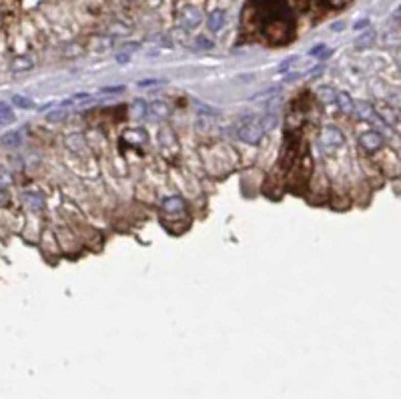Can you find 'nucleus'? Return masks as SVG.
I'll list each match as a JSON object with an SVG mask.
<instances>
[{
	"label": "nucleus",
	"mask_w": 401,
	"mask_h": 399,
	"mask_svg": "<svg viewBox=\"0 0 401 399\" xmlns=\"http://www.w3.org/2000/svg\"><path fill=\"white\" fill-rule=\"evenodd\" d=\"M357 115L363 118V120H369V122H381V117L375 115L373 107L367 104V102H357Z\"/></svg>",
	"instance_id": "obj_10"
},
{
	"label": "nucleus",
	"mask_w": 401,
	"mask_h": 399,
	"mask_svg": "<svg viewBox=\"0 0 401 399\" xmlns=\"http://www.w3.org/2000/svg\"><path fill=\"white\" fill-rule=\"evenodd\" d=\"M34 67H36V58H34L32 54H23V56H16V58H12V62H10V71L16 72V74L32 71Z\"/></svg>",
	"instance_id": "obj_5"
},
{
	"label": "nucleus",
	"mask_w": 401,
	"mask_h": 399,
	"mask_svg": "<svg viewBox=\"0 0 401 399\" xmlns=\"http://www.w3.org/2000/svg\"><path fill=\"white\" fill-rule=\"evenodd\" d=\"M343 28H345V24L343 23H335L333 26H331V30H335V32H341Z\"/></svg>",
	"instance_id": "obj_33"
},
{
	"label": "nucleus",
	"mask_w": 401,
	"mask_h": 399,
	"mask_svg": "<svg viewBox=\"0 0 401 399\" xmlns=\"http://www.w3.org/2000/svg\"><path fill=\"white\" fill-rule=\"evenodd\" d=\"M337 107H339V111L345 113V115H351L353 111H357V102H355L353 98L345 93V91L337 93Z\"/></svg>",
	"instance_id": "obj_8"
},
{
	"label": "nucleus",
	"mask_w": 401,
	"mask_h": 399,
	"mask_svg": "<svg viewBox=\"0 0 401 399\" xmlns=\"http://www.w3.org/2000/svg\"><path fill=\"white\" fill-rule=\"evenodd\" d=\"M78 54H82V47L76 45V43H71V45H67V47L62 48V56L65 58H74Z\"/></svg>",
	"instance_id": "obj_19"
},
{
	"label": "nucleus",
	"mask_w": 401,
	"mask_h": 399,
	"mask_svg": "<svg viewBox=\"0 0 401 399\" xmlns=\"http://www.w3.org/2000/svg\"><path fill=\"white\" fill-rule=\"evenodd\" d=\"M65 146L71 151V153H80L85 149V137L80 133H72L65 139Z\"/></svg>",
	"instance_id": "obj_12"
},
{
	"label": "nucleus",
	"mask_w": 401,
	"mask_h": 399,
	"mask_svg": "<svg viewBox=\"0 0 401 399\" xmlns=\"http://www.w3.org/2000/svg\"><path fill=\"white\" fill-rule=\"evenodd\" d=\"M311 54H313V56H319L321 60H325V58L331 54V50L325 47V45H317V47L311 48Z\"/></svg>",
	"instance_id": "obj_25"
},
{
	"label": "nucleus",
	"mask_w": 401,
	"mask_h": 399,
	"mask_svg": "<svg viewBox=\"0 0 401 399\" xmlns=\"http://www.w3.org/2000/svg\"><path fill=\"white\" fill-rule=\"evenodd\" d=\"M179 18H181V24H183L185 28H197V26H201V23H203V14H201V10L195 8V6L183 8L181 14H179Z\"/></svg>",
	"instance_id": "obj_3"
},
{
	"label": "nucleus",
	"mask_w": 401,
	"mask_h": 399,
	"mask_svg": "<svg viewBox=\"0 0 401 399\" xmlns=\"http://www.w3.org/2000/svg\"><path fill=\"white\" fill-rule=\"evenodd\" d=\"M122 139L129 142V144L141 146V144L146 142V131H144V129H129V131H124Z\"/></svg>",
	"instance_id": "obj_7"
},
{
	"label": "nucleus",
	"mask_w": 401,
	"mask_h": 399,
	"mask_svg": "<svg viewBox=\"0 0 401 399\" xmlns=\"http://www.w3.org/2000/svg\"><path fill=\"white\" fill-rule=\"evenodd\" d=\"M209 30L211 32H219L223 26H225V10H221V8H217V10H213L211 14H209Z\"/></svg>",
	"instance_id": "obj_11"
},
{
	"label": "nucleus",
	"mask_w": 401,
	"mask_h": 399,
	"mask_svg": "<svg viewBox=\"0 0 401 399\" xmlns=\"http://www.w3.org/2000/svg\"><path fill=\"white\" fill-rule=\"evenodd\" d=\"M195 45H197L199 48H213V43L209 40V38H205V36H197Z\"/></svg>",
	"instance_id": "obj_28"
},
{
	"label": "nucleus",
	"mask_w": 401,
	"mask_h": 399,
	"mask_svg": "<svg viewBox=\"0 0 401 399\" xmlns=\"http://www.w3.org/2000/svg\"><path fill=\"white\" fill-rule=\"evenodd\" d=\"M23 142V133L20 131H10V133H6L4 137H2V144L4 146H18Z\"/></svg>",
	"instance_id": "obj_14"
},
{
	"label": "nucleus",
	"mask_w": 401,
	"mask_h": 399,
	"mask_svg": "<svg viewBox=\"0 0 401 399\" xmlns=\"http://www.w3.org/2000/svg\"><path fill=\"white\" fill-rule=\"evenodd\" d=\"M165 80H157V78H149V80H139V87H153V85H161Z\"/></svg>",
	"instance_id": "obj_31"
},
{
	"label": "nucleus",
	"mask_w": 401,
	"mask_h": 399,
	"mask_svg": "<svg viewBox=\"0 0 401 399\" xmlns=\"http://www.w3.org/2000/svg\"><path fill=\"white\" fill-rule=\"evenodd\" d=\"M113 47H115V36L111 34H98L91 40V50L95 52H109Z\"/></svg>",
	"instance_id": "obj_6"
},
{
	"label": "nucleus",
	"mask_w": 401,
	"mask_h": 399,
	"mask_svg": "<svg viewBox=\"0 0 401 399\" xmlns=\"http://www.w3.org/2000/svg\"><path fill=\"white\" fill-rule=\"evenodd\" d=\"M151 111V107L144 102V100H135V104H133V113H135V117L137 118H142L146 113Z\"/></svg>",
	"instance_id": "obj_22"
},
{
	"label": "nucleus",
	"mask_w": 401,
	"mask_h": 399,
	"mask_svg": "<svg viewBox=\"0 0 401 399\" xmlns=\"http://www.w3.org/2000/svg\"><path fill=\"white\" fill-rule=\"evenodd\" d=\"M369 26V18H361V20H357L353 24V30H363V28H367Z\"/></svg>",
	"instance_id": "obj_30"
},
{
	"label": "nucleus",
	"mask_w": 401,
	"mask_h": 399,
	"mask_svg": "<svg viewBox=\"0 0 401 399\" xmlns=\"http://www.w3.org/2000/svg\"><path fill=\"white\" fill-rule=\"evenodd\" d=\"M124 91V87L122 85H118V87H107V89H102L100 94H118Z\"/></svg>",
	"instance_id": "obj_29"
},
{
	"label": "nucleus",
	"mask_w": 401,
	"mask_h": 399,
	"mask_svg": "<svg viewBox=\"0 0 401 399\" xmlns=\"http://www.w3.org/2000/svg\"><path fill=\"white\" fill-rule=\"evenodd\" d=\"M359 144L363 146V151L375 153V151H379L383 146V137H381V133H377V131H367L365 135H361Z\"/></svg>",
	"instance_id": "obj_4"
},
{
	"label": "nucleus",
	"mask_w": 401,
	"mask_h": 399,
	"mask_svg": "<svg viewBox=\"0 0 401 399\" xmlns=\"http://www.w3.org/2000/svg\"><path fill=\"white\" fill-rule=\"evenodd\" d=\"M12 117H14V115H12L10 104H8V102H2V104H0V122H2V124H8V122L12 120Z\"/></svg>",
	"instance_id": "obj_21"
},
{
	"label": "nucleus",
	"mask_w": 401,
	"mask_h": 399,
	"mask_svg": "<svg viewBox=\"0 0 401 399\" xmlns=\"http://www.w3.org/2000/svg\"><path fill=\"white\" fill-rule=\"evenodd\" d=\"M12 104L18 107V109H32V107H34V102H32L30 98L23 96V94H14V96H12Z\"/></svg>",
	"instance_id": "obj_20"
},
{
	"label": "nucleus",
	"mask_w": 401,
	"mask_h": 399,
	"mask_svg": "<svg viewBox=\"0 0 401 399\" xmlns=\"http://www.w3.org/2000/svg\"><path fill=\"white\" fill-rule=\"evenodd\" d=\"M67 118V109L62 107V109H58V111H50L47 115V120L48 122H62Z\"/></svg>",
	"instance_id": "obj_24"
},
{
	"label": "nucleus",
	"mask_w": 401,
	"mask_h": 399,
	"mask_svg": "<svg viewBox=\"0 0 401 399\" xmlns=\"http://www.w3.org/2000/svg\"><path fill=\"white\" fill-rule=\"evenodd\" d=\"M379 117L385 120L387 124H395L397 122V115L391 111V107H379Z\"/></svg>",
	"instance_id": "obj_18"
},
{
	"label": "nucleus",
	"mask_w": 401,
	"mask_h": 399,
	"mask_svg": "<svg viewBox=\"0 0 401 399\" xmlns=\"http://www.w3.org/2000/svg\"><path fill=\"white\" fill-rule=\"evenodd\" d=\"M319 98L325 104H337V91H333L331 87H321L319 89Z\"/></svg>",
	"instance_id": "obj_16"
},
{
	"label": "nucleus",
	"mask_w": 401,
	"mask_h": 399,
	"mask_svg": "<svg viewBox=\"0 0 401 399\" xmlns=\"http://www.w3.org/2000/svg\"><path fill=\"white\" fill-rule=\"evenodd\" d=\"M261 124H263L265 131H271V129H275V124H277V117H275V115H265V117L261 118Z\"/></svg>",
	"instance_id": "obj_26"
},
{
	"label": "nucleus",
	"mask_w": 401,
	"mask_h": 399,
	"mask_svg": "<svg viewBox=\"0 0 401 399\" xmlns=\"http://www.w3.org/2000/svg\"><path fill=\"white\" fill-rule=\"evenodd\" d=\"M109 34L111 36H126V34H131V26L122 23H113L109 26Z\"/></svg>",
	"instance_id": "obj_17"
},
{
	"label": "nucleus",
	"mask_w": 401,
	"mask_h": 399,
	"mask_svg": "<svg viewBox=\"0 0 401 399\" xmlns=\"http://www.w3.org/2000/svg\"><path fill=\"white\" fill-rule=\"evenodd\" d=\"M129 60H131V52H120L117 56L118 65H124V62H129Z\"/></svg>",
	"instance_id": "obj_32"
},
{
	"label": "nucleus",
	"mask_w": 401,
	"mask_h": 399,
	"mask_svg": "<svg viewBox=\"0 0 401 399\" xmlns=\"http://www.w3.org/2000/svg\"><path fill=\"white\" fill-rule=\"evenodd\" d=\"M24 201H26V205H28L34 213L45 211V199H43L38 193H26V195H24Z\"/></svg>",
	"instance_id": "obj_13"
},
{
	"label": "nucleus",
	"mask_w": 401,
	"mask_h": 399,
	"mask_svg": "<svg viewBox=\"0 0 401 399\" xmlns=\"http://www.w3.org/2000/svg\"><path fill=\"white\" fill-rule=\"evenodd\" d=\"M345 137L343 133L337 129V127H325L321 133H319V146L325 151V153H333L337 151L339 146H343Z\"/></svg>",
	"instance_id": "obj_1"
},
{
	"label": "nucleus",
	"mask_w": 401,
	"mask_h": 399,
	"mask_svg": "<svg viewBox=\"0 0 401 399\" xmlns=\"http://www.w3.org/2000/svg\"><path fill=\"white\" fill-rule=\"evenodd\" d=\"M151 113L155 115V117H161V118H166L171 115V107L163 102V100H155L153 104H151Z\"/></svg>",
	"instance_id": "obj_15"
},
{
	"label": "nucleus",
	"mask_w": 401,
	"mask_h": 399,
	"mask_svg": "<svg viewBox=\"0 0 401 399\" xmlns=\"http://www.w3.org/2000/svg\"><path fill=\"white\" fill-rule=\"evenodd\" d=\"M373 40H375V32H373V30H367L363 36L357 38V47L365 48V47H369V45H373Z\"/></svg>",
	"instance_id": "obj_23"
},
{
	"label": "nucleus",
	"mask_w": 401,
	"mask_h": 399,
	"mask_svg": "<svg viewBox=\"0 0 401 399\" xmlns=\"http://www.w3.org/2000/svg\"><path fill=\"white\" fill-rule=\"evenodd\" d=\"M265 129L261 124V120H253V122H247L239 129V139L247 144H257V142L265 137Z\"/></svg>",
	"instance_id": "obj_2"
},
{
	"label": "nucleus",
	"mask_w": 401,
	"mask_h": 399,
	"mask_svg": "<svg viewBox=\"0 0 401 399\" xmlns=\"http://www.w3.org/2000/svg\"><path fill=\"white\" fill-rule=\"evenodd\" d=\"M297 60H299V58H297V56H289V58H285L283 62H281V65H279V72L289 71V69H291V67H293V65H295V62H297Z\"/></svg>",
	"instance_id": "obj_27"
},
{
	"label": "nucleus",
	"mask_w": 401,
	"mask_h": 399,
	"mask_svg": "<svg viewBox=\"0 0 401 399\" xmlns=\"http://www.w3.org/2000/svg\"><path fill=\"white\" fill-rule=\"evenodd\" d=\"M161 207H163V211L165 213H181L185 209V201H183L181 197L173 195V197H165V199L161 201Z\"/></svg>",
	"instance_id": "obj_9"
}]
</instances>
